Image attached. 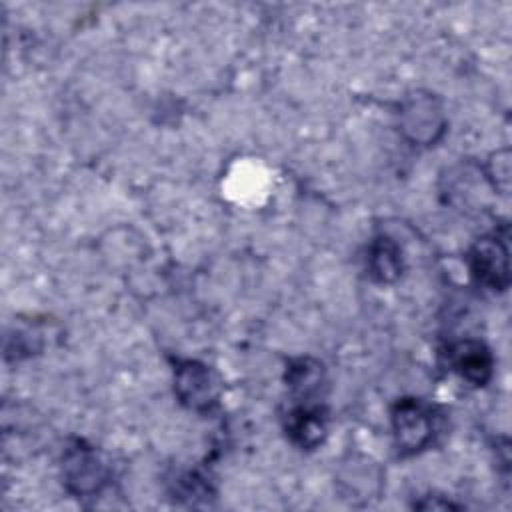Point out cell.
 Here are the masks:
<instances>
[{"label":"cell","instance_id":"cell-1","mask_svg":"<svg viewBox=\"0 0 512 512\" xmlns=\"http://www.w3.org/2000/svg\"><path fill=\"white\" fill-rule=\"evenodd\" d=\"M398 128L414 146H432L446 132V114L442 102L424 90L408 94L398 112Z\"/></svg>","mask_w":512,"mask_h":512},{"label":"cell","instance_id":"cell-2","mask_svg":"<svg viewBox=\"0 0 512 512\" xmlns=\"http://www.w3.org/2000/svg\"><path fill=\"white\" fill-rule=\"evenodd\" d=\"M392 436L400 456H414L430 446L434 438V414L428 404L418 398H402L394 404Z\"/></svg>","mask_w":512,"mask_h":512},{"label":"cell","instance_id":"cell-3","mask_svg":"<svg viewBox=\"0 0 512 512\" xmlns=\"http://www.w3.org/2000/svg\"><path fill=\"white\" fill-rule=\"evenodd\" d=\"M106 466L98 452L84 440L72 442L62 456V478L66 490L78 498L98 494L106 484Z\"/></svg>","mask_w":512,"mask_h":512},{"label":"cell","instance_id":"cell-4","mask_svg":"<svg viewBox=\"0 0 512 512\" xmlns=\"http://www.w3.org/2000/svg\"><path fill=\"white\" fill-rule=\"evenodd\" d=\"M336 486L340 496L350 504L368 506L380 498L384 488V474L372 458L350 454L338 468Z\"/></svg>","mask_w":512,"mask_h":512},{"label":"cell","instance_id":"cell-5","mask_svg":"<svg viewBox=\"0 0 512 512\" xmlns=\"http://www.w3.org/2000/svg\"><path fill=\"white\" fill-rule=\"evenodd\" d=\"M174 392L190 410H210L220 398V380L210 366L198 360H182L174 368Z\"/></svg>","mask_w":512,"mask_h":512},{"label":"cell","instance_id":"cell-6","mask_svg":"<svg viewBox=\"0 0 512 512\" xmlns=\"http://www.w3.org/2000/svg\"><path fill=\"white\" fill-rule=\"evenodd\" d=\"M468 268L478 284L490 290H506L510 284L508 248L498 236H482L468 250Z\"/></svg>","mask_w":512,"mask_h":512},{"label":"cell","instance_id":"cell-7","mask_svg":"<svg viewBox=\"0 0 512 512\" xmlns=\"http://www.w3.org/2000/svg\"><path fill=\"white\" fill-rule=\"evenodd\" d=\"M448 366L472 386H486L494 374V356L480 340H460L446 350Z\"/></svg>","mask_w":512,"mask_h":512},{"label":"cell","instance_id":"cell-8","mask_svg":"<svg viewBox=\"0 0 512 512\" xmlns=\"http://www.w3.org/2000/svg\"><path fill=\"white\" fill-rule=\"evenodd\" d=\"M284 430L304 450H312L326 438V412L320 406L296 404L284 416Z\"/></svg>","mask_w":512,"mask_h":512},{"label":"cell","instance_id":"cell-9","mask_svg":"<svg viewBox=\"0 0 512 512\" xmlns=\"http://www.w3.org/2000/svg\"><path fill=\"white\" fill-rule=\"evenodd\" d=\"M366 266L374 282H380V284L396 282L404 268L400 246L388 236H376L368 246Z\"/></svg>","mask_w":512,"mask_h":512},{"label":"cell","instance_id":"cell-10","mask_svg":"<svg viewBox=\"0 0 512 512\" xmlns=\"http://www.w3.org/2000/svg\"><path fill=\"white\" fill-rule=\"evenodd\" d=\"M322 376H324V370L320 362L312 358H298L290 364L286 372V382L300 396H312L314 392L320 390Z\"/></svg>","mask_w":512,"mask_h":512},{"label":"cell","instance_id":"cell-11","mask_svg":"<svg viewBox=\"0 0 512 512\" xmlns=\"http://www.w3.org/2000/svg\"><path fill=\"white\" fill-rule=\"evenodd\" d=\"M486 180L490 182L494 192L506 194L510 188V156L508 150L496 152L494 160H490V166L484 172Z\"/></svg>","mask_w":512,"mask_h":512},{"label":"cell","instance_id":"cell-12","mask_svg":"<svg viewBox=\"0 0 512 512\" xmlns=\"http://www.w3.org/2000/svg\"><path fill=\"white\" fill-rule=\"evenodd\" d=\"M414 506H416V508H424V510L434 508V504H432V502H416ZM436 508H456V506H454L452 502H448V500H446V502H436Z\"/></svg>","mask_w":512,"mask_h":512}]
</instances>
